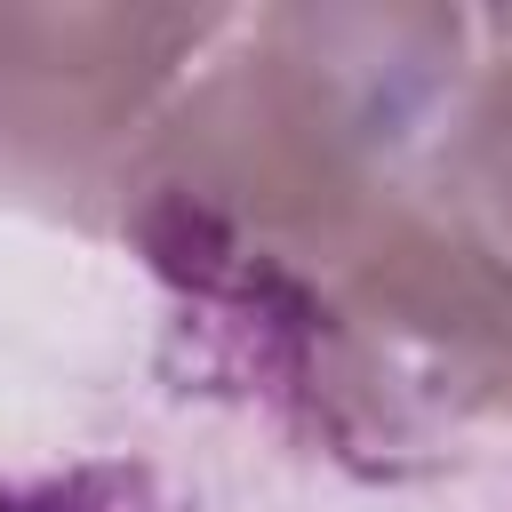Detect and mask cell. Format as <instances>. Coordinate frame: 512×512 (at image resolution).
<instances>
[{
	"instance_id": "6da1fadb",
	"label": "cell",
	"mask_w": 512,
	"mask_h": 512,
	"mask_svg": "<svg viewBox=\"0 0 512 512\" xmlns=\"http://www.w3.org/2000/svg\"><path fill=\"white\" fill-rule=\"evenodd\" d=\"M464 72V8L224 16L128 168L120 240L216 320L408 200Z\"/></svg>"
},
{
	"instance_id": "7a4b0ae2",
	"label": "cell",
	"mask_w": 512,
	"mask_h": 512,
	"mask_svg": "<svg viewBox=\"0 0 512 512\" xmlns=\"http://www.w3.org/2000/svg\"><path fill=\"white\" fill-rule=\"evenodd\" d=\"M248 384L352 472H440L512 432V272L424 176L368 240L216 320Z\"/></svg>"
},
{
	"instance_id": "3957f363",
	"label": "cell",
	"mask_w": 512,
	"mask_h": 512,
	"mask_svg": "<svg viewBox=\"0 0 512 512\" xmlns=\"http://www.w3.org/2000/svg\"><path fill=\"white\" fill-rule=\"evenodd\" d=\"M232 8H0V208L120 232L128 168Z\"/></svg>"
},
{
	"instance_id": "277c9868",
	"label": "cell",
	"mask_w": 512,
	"mask_h": 512,
	"mask_svg": "<svg viewBox=\"0 0 512 512\" xmlns=\"http://www.w3.org/2000/svg\"><path fill=\"white\" fill-rule=\"evenodd\" d=\"M432 184L472 224V240L512 272V8L472 16V72L440 120Z\"/></svg>"
},
{
	"instance_id": "5b68a950",
	"label": "cell",
	"mask_w": 512,
	"mask_h": 512,
	"mask_svg": "<svg viewBox=\"0 0 512 512\" xmlns=\"http://www.w3.org/2000/svg\"><path fill=\"white\" fill-rule=\"evenodd\" d=\"M0 512H128V496H120V480L80 472L56 488H0Z\"/></svg>"
}]
</instances>
